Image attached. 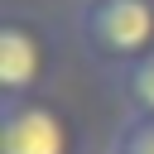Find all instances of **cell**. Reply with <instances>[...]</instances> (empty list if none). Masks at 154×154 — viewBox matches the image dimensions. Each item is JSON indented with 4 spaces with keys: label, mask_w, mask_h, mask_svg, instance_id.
<instances>
[{
    "label": "cell",
    "mask_w": 154,
    "mask_h": 154,
    "mask_svg": "<svg viewBox=\"0 0 154 154\" xmlns=\"http://www.w3.org/2000/svg\"><path fill=\"white\" fill-rule=\"evenodd\" d=\"M72 38L91 67L120 77L154 53V0H77Z\"/></svg>",
    "instance_id": "obj_1"
},
{
    "label": "cell",
    "mask_w": 154,
    "mask_h": 154,
    "mask_svg": "<svg viewBox=\"0 0 154 154\" xmlns=\"http://www.w3.org/2000/svg\"><path fill=\"white\" fill-rule=\"evenodd\" d=\"M58 72V34L38 10L5 5L0 14V101L43 96Z\"/></svg>",
    "instance_id": "obj_2"
},
{
    "label": "cell",
    "mask_w": 154,
    "mask_h": 154,
    "mask_svg": "<svg viewBox=\"0 0 154 154\" xmlns=\"http://www.w3.org/2000/svg\"><path fill=\"white\" fill-rule=\"evenodd\" d=\"M0 154H77V130L48 96L0 101Z\"/></svg>",
    "instance_id": "obj_3"
},
{
    "label": "cell",
    "mask_w": 154,
    "mask_h": 154,
    "mask_svg": "<svg viewBox=\"0 0 154 154\" xmlns=\"http://www.w3.org/2000/svg\"><path fill=\"white\" fill-rule=\"evenodd\" d=\"M116 87H120V101L130 116H154V53L140 58L130 72H120Z\"/></svg>",
    "instance_id": "obj_4"
},
{
    "label": "cell",
    "mask_w": 154,
    "mask_h": 154,
    "mask_svg": "<svg viewBox=\"0 0 154 154\" xmlns=\"http://www.w3.org/2000/svg\"><path fill=\"white\" fill-rule=\"evenodd\" d=\"M111 149L116 154H154V116H125Z\"/></svg>",
    "instance_id": "obj_5"
},
{
    "label": "cell",
    "mask_w": 154,
    "mask_h": 154,
    "mask_svg": "<svg viewBox=\"0 0 154 154\" xmlns=\"http://www.w3.org/2000/svg\"><path fill=\"white\" fill-rule=\"evenodd\" d=\"M106 154H116V149H106Z\"/></svg>",
    "instance_id": "obj_6"
}]
</instances>
